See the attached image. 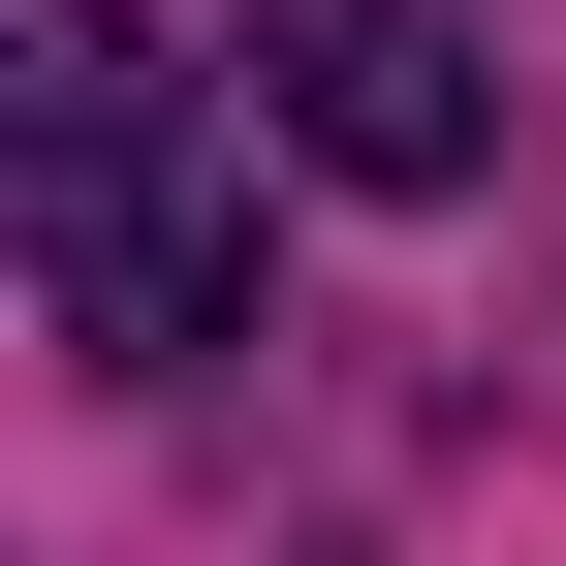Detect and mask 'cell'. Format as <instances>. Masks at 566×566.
<instances>
[{"label":"cell","instance_id":"cell-2","mask_svg":"<svg viewBox=\"0 0 566 566\" xmlns=\"http://www.w3.org/2000/svg\"><path fill=\"white\" fill-rule=\"evenodd\" d=\"M283 126H315V158L346 189H472V158H504V95H472V32H441V0H283Z\"/></svg>","mask_w":566,"mask_h":566},{"label":"cell","instance_id":"cell-1","mask_svg":"<svg viewBox=\"0 0 566 566\" xmlns=\"http://www.w3.org/2000/svg\"><path fill=\"white\" fill-rule=\"evenodd\" d=\"M252 95L283 63L221 0H32L0 32V221H32V315L95 378L252 346Z\"/></svg>","mask_w":566,"mask_h":566}]
</instances>
